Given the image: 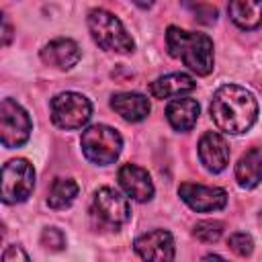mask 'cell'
I'll return each instance as SVG.
<instances>
[{
    "label": "cell",
    "mask_w": 262,
    "mask_h": 262,
    "mask_svg": "<svg viewBox=\"0 0 262 262\" xmlns=\"http://www.w3.org/2000/svg\"><path fill=\"white\" fill-rule=\"evenodd\" d=\"M80 145L86 160L98 166H108L119 158L123 147V137L119 135L117 129L108 125H92L82 133Z\"/></svg>",
    "instance_id": "cell-4"
},
{
    "label": "cell",
    "mask_w": 262,
    "mask_h": 262,
    "mask_svg": "<svg viewBox=\"0 0 262 262\" xmlns=\"http://www.w3.org/2000/svg\"><path fill=\"white\" fill-rule=\"evenodd\" d=\"M209 111L219 131L239 135L256 123L258 102L250 90L237 84H225L215 90Z\"/></svg>",
    "instance_id": "cell-1"
},
{
    "label": "cell",
    "mask_w": 262,
    "mask_h": 262,
    "mask_svg": "<svg viewBox=\"0 0 262 262\" xmlns=\"http://www.w3.org/2000/svg\"><path fill=\"white\" fill-rule=\"evenodd\" d=\"M35 188V170L33 166L23 160H10L2 168V201L6 205L23 203L31 196Z\"/></svg>",
    "instance_id": "cell-6"
},
{
    "label": "cell",
    "mask_w": 262,
    "mask_h": 262,
    "mask_svg": "<svg viewBox=\"0 0 262 262\" xmlns=\"http://www.w3.org/2000/svg\"><path fill=\"white\" fill-rule=\"evenodd\" d=\"M88 31L98 47L104 51H115V53H131L135 49V43L123 23L111 14L108 10L102 8H92L86 16Z\"/></svg>",
    "instance_id": "cell-3"
},
{
    "label": "cell",
    "mask_w": 262,
    "mask_h": 262,
    "mask_svg": "<svg viewBox=\"0 0 262 262\" xmlns=\"http://www.w3.org/2000/svg\"><path fill=\"white\" fill-rule=\"evenodd\" d=\"M178 194L192 211H199V213L219 211L227 205V192L219 186H205V184L184 182V184H180Z\"/></svg>",
    "instance_id": "cell-9"
},
{
    "label": "cell",
    "mask_w": 262,
    "mask_h": 262,
    "mask_svg": "<svg viewBox=\"0 0 262 262\" xmlns=\"http://www.w3.org/2000/svg\"><path fill=\"white\" fill-rule=\"evenodd\" d=\"M227 246H229V250H231L233 254H237V256H242V258H244V256H250L252 250H254L252 237H250L248 233H244V231L231 233L229 239H227Z\"/></svg>",
    "instance_id": "cell-21"
},
{
    "label": "cell",
    "mask_w": 262,
    "mask_h": 262,
    "mask_svg": "<svg viewBox=\"0 0 262 262\" xmlns=\"http://www.w3.org/2000/svg\"><path fill=\"white\" fill-rule=\"evenodd\" d=\"M111 108L129 123H139L149 115V100L137 92H121L111 98Z\"/></svg>",
    "instance_id": "cell-14"
},
{
    "label": "cell",
    "mask_w": 262,
    "mask_h": 262,
    "mask_svg": "<svg viewBox=\"0 0 262 262\" xmlns=\"http://www.w3.org/2000/svg\"><path fill=\"white\" fill-rule=\"evenodd\" d=\"M194 237L205 244H215L223 235V223L221 221H199L192 229Z\"/></svg>",
    "instance_id": "cell-20"
},
{
    "label": "cell",
    "mask_w": 262,
    "mask_h": 262,
    "mask_svg": "<svg viewBox=\"0 0 262 262\" xmlns=\"http://www.w3.org/2000/svg\"><path fill=\"white\" fill-rule=\"evenodd\" d=\"M229 18L244 31H254L262 25V0H229Z\"/></svg>",
    "instance_id": "cell-17"
},
{
    "label": "cell",
    "mask_w": 262,
    "mask_h": 262,
    "mask_svg": "<svg viewBox=\"0 0 262 262\" xmlns=\"http://www.w3.org/2000/svg\"><path fill=\"white\" fill-rule=\"evenodd\" d=\"M235 180L242 188H254L262 180V147L248 149L237 166H235Z\"/></svg>",
    "instance_id": "cell-18"
},
{
    "label": "cell",
    "mask_w": 262,
    "mask_h": 262,
    "mask_svg": "<svg viewBox=\"0 0 262 262\" xmlns=\"http://www.w3.org/2000/svg\"><path fill=\"white\" fill-rule=\"evenodd\" d=\"M196 12H199V20L201 23H215V18H217V10L213 8V6H209V4H201L199 8H194Z\"/></svg>",
    "instance_id": "cell-24"
},
{
    "label": "cell",
    "mask_w": 262,
    "mask_h": 262,
    "mask_svg": "<svg viewBox=\"0 0 262 262\" xmlns=\"http://www.w3.org/2000/svg\"><path fill=\"white\" fill-rule=\"evenodd\" d=\"M168 53L180 59L188 70L199 76L213 72V41L205 33H190L180 27H168L166 31Z\"/></svg>",
    "instance_id": "cell-2"
},
{
    "label": "cell",
    "mask_w": 262,
    "mask_h": 262,
    "mask_svg": "<svg viewBox=\"0 0 262 262\" xmlns=\"http://www.w3.org/2000/svg\"><path fill=\"white\" fill-rule=\"evenodd\" d=\"M119 184L127 192V196H131L137 203H147L154 196V182H151L147 170H143L141 166H135V164L121 166Z\"/></svg>",
    "instance_id": "cell-12"
},
{
    "label": "cell",
    "mask_w": 262,
    "mask_h": 262,
    "mask_svg": "<svg viewBox=\"0 0 262 262\" xmlns=\"http://www.w3.org/2000/svg\"><path fill=\"white\" fill-rule=\"evenodd\" d=\"M41 59L47 66H53L59 70H72L80 61V47L76 41L59 37V39L49 41L41 49Z\"/></svg>",
    "instance_id": "cell-13"
},
{
    "label": "cell",
    "mask_w": 262,
    "mask_h": 262,
    "mask_svg": "<svg viewBox=\"0 0 262 262\" xmlns=\"http://www.w3.org/2000/svg\"><path fill=\"white\" fill-rule=\"evenodd\" d=\"M194 86H196V82L192 76L176 72V74H168V76H162L156 82H151L149 92L154 98H170V96L186 94V92L194 90Z\"/></svg>",
    "instance_id": "cell-16"
},
{
    "label": "cell",
    "mask_w": 262,
    "mask_h": 262,
    "mask_svg": "<svg viewBox=\"0 0 262 262\" xmlns=\"http://www.w3.org/2000/svg\"><path fill=\"white\" fill-rule=\"evenodd\" d=\"M90 117L92 104L80 92H61L51 98V121L59 129H80L90 121Z\"/></svg>",
    "instance_id": "cell-5"
},
{
    "label": "cell",
    "mask_w": 262,
    "mask_h": 262,
    "mask_svg": "<svg viewBox=\"0 0 262 262\" xmlns=\"http://www.w3.org/2000/svg\"><path fill=\"white\" fill-rule=\"evenodd\" d=\"M199 160L209 172H223L229 164V145L225 137L217 131H207L199 139Z\"/></svg>",
    "instance_id": "cell-11"
},
{
    "label": "cell",
    "mask_w": 262,
    "mask_h": 262,
    "mask_svg": "<svg viewBox=\"0 0 262 262\" xmlns=\"http://www.w3.org/2000/svg\"><path fill=\"white\" fill-rule=\"evenodd\" d=\"M10 33H12V29H10V25H8L6 16H4V39H2L4 45H8V41H10Z\"/></svg>",
    "instance_id": "cell-25"
},
{
    "label": "cell",
    "mask_w": 262,
    "mask_h": 262,
    "mask_svg": "<svg viewBox=\"0 0 262 262\" xmlns=\"http://www.w3.org/2000/svg\"><path fill=\"white\" fill-rule=\"evenodd\" d=\"M14 260H20V262H29V254L20 248V246H8L2 254V262H14Z\"/></svg>",
    "instance_id": "cell-23"
},
{
    "label": "cell",
    "mask_w": 262,
    "mask_h": 262,
    "mask_svg": "<svg viewBox=\"0 0 262 262\" xmlns=\"http://www.w3.org/2000/svg\"><path fill=\"white\" fill-rule=\"evenodd\" d=\"M78 196V184L72 178H55L49 188L47 205L51 209H66L70 207Z\"/></svg>",
    "instance_id": "cell-19"
},
{
    "label": "cell",
    "mask_w": 262,
    "mask_h": 262,
    "mask_svg": "<svg viewBox=\"0 0 262 262\" xmlns=\"http://www.w3.org/2000/svg\"><path fill=\"white\" fill-rule=\"evenodd\" d=\"M154 2L156 0H133V4H137L139 8H149V6H154Z\"/></svg>",
    "instance_id": "cell-26"
},
{
    "label": "cell",
    "mask_w": 262,
    "mask_h": 262,
    "mask_svg": "<svg viewBox=\"0 0 262 262\" xmlns=\"http://www.w3.org/2000/svg\"><path fill=\"white\" fill-rule=\"evenodd\" d=\"M199 102L194 98H174L166 106V119L176 131H190L199 119Z\"/></svg>",
    "instance_id": "cell-15"
},
{
    "label": "cell",
    "mask_w": 262,
    "mask_h": 262,
    "mask_svg": "<svg viewBox=\"0 0 262 262\" xmlns=\"http://www.w3.org/2000/svg\"><path fill=\"white\" fill-rule=\"evenodd\" d=\"M31 135V119L27 111L12 98L0 102V141L4 147H20Z\"/></svg>",
    "instance_id": "cell-7"
},
{
    "label": "cell",
    "mask_w": 262,
    "mask_h": 262,
    "mask_svg": "<svg viewBox=\"0 0 262 262\" xmlns=\"http://www.w3.org/2000/svg\"><path fill=\"white\" fill-rule=\"evenodd\" d=\"M41 244H43L47 250H51V252H59V250L66 248V235H63L61 229H57V227H47V229H43V233H41Z\"/></svg>",
    "instance_id": "cell-22"
},
{
    "label": "cell",
    "mask_w": 262,
    "mask_h": 262,
    "mask_svg": "<svg viewBox=\"0 0 262 262\" xmlns=\"http://www.w3.org/2000/svg\"><path fill=\"white\" fill-rule=\"evenodd\" d=\"M92 211L102 223L111 227H119L129 219V201L119 190L111 186H102L94 192Z\"/></svg>",
    "instance_id": "cell-8"
},
{
    "label": "cell",
    "mask_w": 262,
    "mask_h": 262,
    "mask_svg": "<svg viewBox=\"0 0 262 262\" xmlns=\"http://www.w3.org/2000/svg\"><path fill=\"white\" fill-rule=\"evenodd\" d=\"M133 248L139 258L156 260V262H170L174 258V237L166 229H151L139 235L133 242Z\"/></svg>",
    "instance_id": "cell-10"
}]
</instances>
